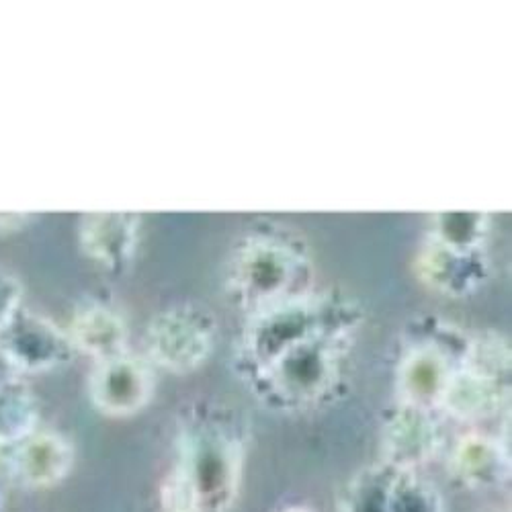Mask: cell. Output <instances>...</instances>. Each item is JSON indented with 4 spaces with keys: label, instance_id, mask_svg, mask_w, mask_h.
I'll list each match as a JSON object with an SVG mask.
<instances>
[{
    "label": "cell",
    "instance_id": "22",
    "mask_svg": "<svg viewBox=\"0 0 512 512\" xmlns=\"http://www.w3.org/2000/svg\"><path fill=\"white\" fill-rule=\"evenodd\" d=\"M11 375H15V373L7 367V363H5L3 359H0V386H3V383H5Z\"/></svg>",
    "mask_w": 512,
    "mask_h": 512
},
{
    "label": "cell",
    "instance_id": "1",
    "mask_svg": "<svg viewBox=\"0 0 512 512\" xmlns=\"http://www.w3.org/2000/svg\"><path fill=\"white\" fill-rule=\"evenodd\" d=\"M363 318L353 297L334 291H312L248 316L232 357L234 373L271 412H316L343 396Z\"/></svg>",
    "mask_w": 512,
    "mask_h": 512
},
{
    "label": "cell",
    "instance_id": "8",
    "mask_svg": "<svg viewBox=\"0 0 512 512\" xmlns=\"http://www.w3.org/2000/svg\"><path fill=\"white\" fill-rule=\"evenodd\" d=\"M154 365L130 351L95 363L89 377V398L97 412L111 418H127L142 412L154 398Z\"/></svg>",
    "mask_w": 512,
    "mask_h": 512
},
{
    "label": "cell",
    "instance_id": "7",
    "mask_svg": "<svg viewBox=\"0 0 512 512\" xmlns=\"http://www.w3.org/2000/svg\"><path fill=\"white\" fill-rule=\"evenodd\" d=\"M76 355L66 328L25 306L0 330V359L21 377L68 367Z\"/></svg>",
    "mask_w": 512,
    "mask_h": 512
},
{
    "label": "cell",
    "instance_id": "14",
    "mask_svg": "<svg viewBox=\"0 0 512 512\" xmlns=\"http://www.w3.org/2000/svg\"><path fill=\"white\" fill-rule=\"evenodd\" d=\"M508 394V381L457 367L447 383L437 410L459 422H482L494 418L506 406Z\"/></svg>",
    "mask_w": 512,
    "mask_h": 512
},
{
    "label": "cell",
    "instance_id": "2",
    "mask_svg": "<svg viewBox=\"0 0 512 512\" xmlns=\"http://www.w3.org/2000/svg\"><path fill=\"white\" fill-rule=\"evenodd\" d=\"M175 445V467L162 484L197 512H232L246 465L240 414L216 400L193 402L179 416Z\"/></svg>",
    "mask_w": 512,
    "mask_h": 512
},
{
    "label": "cell",
    "instance_id": "5",
    "mask_svg": "<svg viewBox=\"0 0 512 512\" xmlns=\"http://www.w3.org/2000/svg\"><path fill=\"white\" fill-rule=\"evenodd\" d=\"M465 345L467 338L447 324L414 336L396 369L398 402L437 410Z\"/></svg>",
    "mask_w": 512,
    "mask_h": 512
},
{
    "label": "cell",
    "instance_id": "23",
    "mask_svg": "<svg viewBox=\"0 0 512 512\" xmlns=\"http://www.w3.org/2000/svg\"><path fill=\"white\" fill-rule=\"evenodd\" d=\"M279 512H314V510H310V508H306V506L293 504V506H287V508H283V510H279Z\"/></svg>",
    "mask_w": 512,
    "mask_h": 512
},
{
    "label": "cell",
    "instance_id": "6",
    "mask_svg": "<svg viewBox=\"0 0 512 512\" xmlns=\"http://www.w3.org/2000/svg\"><path fill=\"white\" fill-rule=\"evenodd\" d=\"M343 512H445L439 488L414 469L373 463L353 476L343 494Z\"/></svg>",
    "mask_w": 512,
    "mask_h": 512
},
{
    "label": "cell",
    "instance_id": "16",
    "mask_svg": "<svg viewBox=\"0 0 512 512\" xmlns=\"http://www.w3.org/2000/svg\"><path fill=\"white\" fill-rule=\"evenodd\" d=\"M39 429V400L21 375L0 386V447H13Z\"/></svg>",
    "mask_w": 512,
    "mask_h": 512
},
{
    "label": "cell",
    "instance_id": "13",
    "mask_svg": "<svg viewBox=\"0 0 512 512\" xmlns=\"http://www.w3.org/2000/svg\"><path fill=\"white\" fill-rule=\"evenodd\" d=\"M449 469L455 482L467 490H496L510 478V457L498 439L472 431L453 445Z\"/></svg>",
    "mask_w": 512,
    "mask_h": 512
},
{
    "label": "cell",
    "instance_id": "15",
    "mask_svg": "<svg viewBox=\"0 0 512 512\" xmlns=\"http://www.w3.org/2000/svg\"><path fill=\"white\" fill-rule=\"evenodd\" d=\"M66 332L76 353L91 357L95 363L130 351L127 349L130 332L123 316L105 304L80 306L66 326Z\"/></svg>",
    "mask_w": 512,
    "mask_h": 512
},
{
    "label": "cell",
    "instance_id": "20",
    "mask_svg": "<svg viewBox=\"0 0 512 512\" xmlns=\"http://www.w3.org/2000/svg\"><path fill=\"white\" fill-rule=\"evenodd\" d=\"M160 510L162 512H197L179 494H175L173 490L166 488L164 484L160 488Z\"/></svg>",
    "mask_w": 512,
    "mask_h": 512
},
{
    "label": "cell",
    "instance_id": "12",
    "mask_svg": "<svg viewBox=\"0 0 512 512\" xmlns=\"http://www.w3.org/2000/svg\"><path fill=\"white\" fill-rule=\"evenodd\" d=\"M9 449V474L29 490H48L62 484L74 465L72 443L56 433L37 429Z\"/></svg>",
    "mask_w": 512,
    "mask_h": 512
},
{
    "label": "cell",
    "instance_id": "11",
    "mask_svg": "<svg viewBox=\"0 0 512 512\" xmlns=\"http://www.w3.org/2000/svg\"><path fill=\"white\" fill-rule=\"evenodd\" d=\"M414 269L426 287L455 300L476 293L490 277L486 250L453 248L431 238L418 252Z\"/></svg>",
    "mask_w": 512,
    "mask_h": 512
},
{
    "label": "cell",
    "instance_id": "21",
    "mask_svg": "<svg viewBox=\"0 0 512 512\" xmlns=\"http://www.w3.org/2000/svg\"><path fill=\"white\" fill-rule=\"evenodd\" d=\"M33 216L29 213H0V232H19L23 230Z\"/></svg>",
    "mask_w": 512,
    "mask_h": 512
},
{
    "label": "cell",
    "instance_id": "18",
    "mask_svg": "<svg viewBox=\"0 0 512 512\" xmlns=\"http://www.w3.org/2000/svg\"><path fill=\"white\" fill-rule=\"evenodd\" d=\"M459 367L472 369L486 377H494L500 381L510 379V349L508 343L492 332L476 334L467 338Z\"/></svg>",
    "mask_w": 512,
    "mask_h": 512
},
{
    "label": "cell",
    "instance_id": "9",
    "mask_svg": "<svg viewBox=\"0 0 512 512\" xmlns=\"http://www.w3.org/2000/svg\"><path fill=\"white\" fill-rule=\"evenodd\" d=\"M443 441L433 410L398 402L381 426L379 461L420 472L426 463L437 457Z\"/></svg>",
    "mask_w": 512,
    "mask_h": 512
},
{
    "label": "cell",
    "instance_id": "3",
    "mask_svg": "<svg viewBox=\"0 0 512 512\" xmlns=\"http://www.w3.org/2000/svg\"><path fill=\"white\" fill-rule=\"evenodd\" d=\"M314 263L308 244L283 226H261L232 246L224 285L244 316H254L312 293Z\"/></svg>",
    "mask_w": 512,
    "mask_h": 512
},
{
    "label": "cell",
    "instance_id": "19",
    "mask_svg": "<svg viewBox=\"0 0 512 512\" xmlns=\"http://www.w3.org/2000/svg\"><path fill=\"white\" fill-rule=\"evenodd\" d=\"M23 308V283L21 279L0 265V330H3L13 316Z\"/></svg>",
    "mask_w": 512,
    "mask_h": 512
},
{
    "label": "cell",
    "instance_id": "17",
    "mask_svg": "<svg viewBox=\"0 0 512 512\" xmlns=\"http://www.w3.org/2000/svg\"><path fill=\"white\" fill-rule=\"evenodd\" d=\"M488 218L476 211H445L435 218L431 240L463 250H484Z\"/></svg>",
    "mask_w": 512,
    "mask_h": 512
},
{
    "label": "cell",
    "instance_id": "10",
    "mask_svg": "<svg viewBox=\"0 0 512 512\" xmlns=\"http://www.w3.org/2000/svg\"><path fill=\"white\" fill-rule=\"evenodd\" d=\"M142 218L130 211H93L78 222V242L89 259L109 273H123L134 263Z\"/></svg>",
    "mask_w": 512,
    "mask_h": 512
},
{
    "label": "cell",
    "instance_id": "4",
    "mask_svg": "<svg viewBox=\"0 0 512 512\" xmlns=\"http://www.w3.org/2000/svg\"><path fill=\"white\" fill-rule=\"evenodd\" d=\"M218 320L199 304H175L146 326V359L168 373L199 371L218 347Z\"/></svg>",
    "mask_w": 512,
    "mask_h": 512
}]
</instances>
